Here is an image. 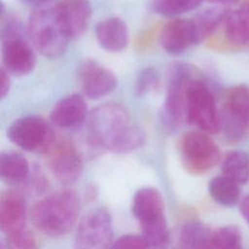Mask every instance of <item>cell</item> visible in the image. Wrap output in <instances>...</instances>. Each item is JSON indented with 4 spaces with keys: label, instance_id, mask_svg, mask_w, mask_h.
Listing matches in <instances>:
<instances>
[{
    "label": "cell",
    "instance_id": "6da1fadb",
    "mask_svg": "<svg viewBox=\"0 0 249 249\" xmlns=\"http://www.w3.org/2000/svg\"><path fill=\"white\" fill-rule=\"evenodd\" d=\"M81 200L73 190L53 193L36 201L30 209V218L36 230L51 237L66 234L80 215Z\"/></svg>",
    "mask_w": 249,
    "mask_h": 249
},
{
    "label": "cell",
    "instance_id": "7a4b0ae2",
    "mask_svg": "<svg viewBox=\"0 0 249 249\" xmlns=\"http://www.w3.org/2000/svg\"><path fill=\"white\" fill-rule=\"evenodd\" d=\"M26 31L34 48L50 58L60 56L70 40L61 24L56 3L53 2L34 8Z\"/></svg>",
    "mask_w": 249,
    "mask_h": 249
},
{
    "label": "cell",
    "instance_id": "3957f363",
    "mask_svg": "<svg viewBox=\"0 0 249 249\" xmlns=\"http://www.w3.org/2000/svg\"><path fill=\"white\" fill-rule=\"evenodd\" d=\"M131 211L141 226L142 236L151 247L158 249L170 240L163 199L157 189L144 187L137 190L132 198Z\"/></svg>",
    "mask_w": 249,
    "mask_h": 249
},
{
    "label": "cell",
    "instance_id": "277c9868",
    "mask_svg": "<svg viewBox=\"0 0 249 249\" xmlns=\"http://www.w3.org/2000/svg\"><path fill=\"white\" fill-rule=\"evenodd\" d=\"M3 67L16 76L29 74L36 63V55L26 41L21 23L15 18L7 19L1 28Z\"/></svg>",
    "mask_w": 249,
    "mask_h": 249
},
{
    "label": "cell",
    "instance_id": "5b68a950",
    "mask_svg": "<svg viewBox=\"0 0 249 249\" xmlns=\"http://www.w3.org/2000/svg\"><path fill=\"white\" fill-rule=\"evenodd\" d=\"M129 125L128 114L121 105L116 103L100 105L89 116L88 141L94 148L110 150Z\"/></svg>",
    "mask_w": 249,
    "mask_h": 249
},
{
    "label": "cell",
    "instance_id": "8992f818",
    "mask_svg": "<svg viewBox=\"0 0 249 249\" xmlns=\"http://www.w3.org/2000/svg\"><path fill=\"white\" fill-rule=\"evenodd\" d=\"M186 121L209 134L220 130V115L214 95L201 79L194 77L186 90Z\"/></svg>",
    "mask_w": 249,
    "mask_h": 249
},
{
    "label": "cell",
    "instance_id": "52a82bcc",
    "mask_svg": "<svg viewBox=\"0 0 249 249\" xmlns=\"http://www.w3.org/2000/svg\"><path fill=\"white\" fill-rule=\"evenodd\" d=\"M7 136L18 147L41 154H48L56 142L52 125L42 117L34 115L16 120L9 126Z\"/></svg>",
    "mask_w": 249,
    "mask_h": 249
},
{
    "label": "cell",
    "instance_id": "ba28073f",
    "mask_svg": "<svg viewBox=\"0 0 249 249\" xmlns=\"http://www.w3.org/2000/svg\"><path fill=\"white\" fill-rule=\"evenodd\" d=\"M194 74L195 69L184 63H176L170 68L161 111V121L169 129L177 128L186 120V90Z\"/></svg>",
    "mask_w": 249,
    "mask_h": 249
},
{
    "label": "cell",
    "instance_id": "9c48e42d",
    "mask_svg": "<svg viewBox=\"0 0 249 249\" xmlns=\"http://www.w3.org/2000/svg\"><path fill=\"white\" fill-rule=\"evenodd\" d=\"M179 150L185 168L193 174H201L220 160V150L203 131H187L179 140Z\"/></svg>",
    "mask_w": 249,
    "mask_h": 249
},
{
    "label": "cell",
    "instance_id": "30bf717a",
    "mask_svg": "<svg viewBox=\"0 0 249 249\" xmlns=\"http://www.w3.org/2000/svg\"><path fill=\"white\" fill-rule=\"evenodd\" d=\"M112 244L111 213L104 207L88 212L78 225L73 249H111Z\"/></svg>",
    "mask_w": 249,
    "mask_h": 249
},
{
    "label": "cell",
    "instance_id": "8fae6325",
    "mask_svg": "<svg viewBox=\"0 0 249 249\" xmlns=\"http://www.w3.org/2000/svg\"><path fill=\"white\" fill-rule=\"evenodd\" d=\"M48 154L50 170L59 183L71 185L80 178L83 172V160L70 142H55Z\"/></svg>",
    "mask_w": 249,
    "mask_h": 249
},
{
    "label": "cell",
    "instance_id": "7c38bea8",
    "mask_svg": "<svg viewBox=\"0 0 249 249\" xmlns=\"http://www.w3.org/2000/svg\"><path fill=\"white\" fill-rule=\"evenodd\" d=\"M78 79L83 94L90 99L103 97L117 87V78L114 73L92 59H86L81 63Z\"/></svg>",
    "mask_w": 249,
    "mask_h": 249
},
{
    "label": "cell",
    "instance_id": "4fadbf2b",
    "mask_svg": "<svg viewBox=\"0 0 249 249\" xmlns=\"http://www.w3.org/2000/svg\"><path fill=\"white\" fill-rule=\"evenodd\" d=\"M26 201L18 191L7 190L0 197V229L5 236L25 230Z\"/></svg>",
    "mask_w": 249,
    "mask_h": 249
},
{
    "label": "cell",
    "instance_id": "5bb4252c",
    "mask_svg": "<svg viewBox=\"0 0 249 249\" xmlns=\"http://www.w3.org/2000/svg\"><path fill=\"white\" fill-rule=\"evenodd\" d=\"M61 24L69 37L76 39L87 29L91 17L89 0H61L56 3Z\"/></svg>",
    "mask_w": 249,
    "mask_h": 249
},
{
    "label": "cell",
    "instance_id": "9a60e30c",
    "mask_svg": "<svg viewBox=\"0 0 249 249\" xmlns=\"http://www.w3.org/2000/svg\"><path fill=\"white\" fill-rule=\"evenodd\" d=\"M88 107L83 96L70 94L58 100L53 107L50 119L52 123L63 129L80 126L87 118Z\"/></svg>",
    "mask_w": 249,
    "mask_h": 249
},
{
    "label": "cell",
    "instance_id": "2e32d148",
    "mask_svg": "<svg viewBox=\"0 0 249 249\" xmlns=\"http://www.w3.org/2000/svg\"><path fill=\"white\" fill-rule=\"evenodd\" d=\"M162 49L170 54H180L196 44L191 20L175 18L164 24L160 34Z\"/></svg>",
    "mask_w": 249,
    "mask_h": 249
},
{
    "label": "cell",
    "instance_id": "e0dca14e",
    "mask_svg": "<svg viewBox=\"0 0 249 249\" xmlns=\"http://www.w3.org/2000/svg\"><path fill=\"white\" fill-rule=\"evenodd\" d=\"M95 36L99 45L111 53L122 52L128 43L126 24L119 18H109L99 21L95 27Z\"/></svg>",
    "mask_w": 249,
    "mask_h": 249
},
{
    "label": "cell",
    "instance_id": "ac0fdd59",
    "mask_svg": "<svg viewBox=\"0 0 249 249\" xmlns=\"http://www.w3.org/2000/svg\"><path fill=\"white\" fill-rule=\"evenodd\" d=\"M0 177L10 185L27 183L30 177V166L27 160L15 151L1 152Z\"/></svg>",
    "mask_w": 249,
    "mask_h": 249
},
{
    "label": "cell",
    "instance_id": "d6986e66",
    "mask_svg": "<svg viewBox=\"0 0 249 249\" xmlns=\"http://www.w3.org/2000/svg\"><path fill=\"white\" fill-rule=\"evenodd\" d=\"M229 10L220 7L209 8L196 14L191 20L195 42L198 44L210 36L216 28L225 21Z\"/></svg>",
    "mask_w": 249,
    "mask_h": 249
},
{
    "label": "cell",
    "instance_id": "ffe728a7",
    "mask_svg": "<svg viewBox=\"0 0 249 249\" xmlns=\"http://www.w3.org/2000/svg\"><path fill=\"white\" fill-rule=\"evenodd\" d=\"M220 115V130L231 142L240 141L245 137L249 126V118L238 110L225 103Z\"/></svg>",
    "mask_w": 249,
    "mask_h": 249
},
{
    "label": "cell",
    "instance_id": "44dd1931",
    "mask_svg": "<svg viewBox=\"0 0 249 249\" xmlns=\"http://www.w3.org/2000/svg\"><path fill=\"white\" fill-rule=\"evenodd\" d=\"M225 34L233 44L242 45L249 41V5L244 4L230 11L225 19Z\"/></svg>",
    "mask_w": 249,
    "mask_h": 249
},
{
    "label": "cell",
    "instance_id": "7402d4cb",
    "mask_svg": "<svg viewBox=\"0 0 249 249\" xmlns=\"http://www.w3.org/2000/svg\"><path fill=\"white\" fill-rule=\"evenodd\" d=\"M208 192L218 204L225 207L236 205L241 194L239 184L225 175L213 177L208 184Z\"/></svg>",
    "mask_w": 249,
    "mask_h": 249
},
{
    "label": "cell",
    "instance_id": "603a6c76",
    "mask_svg": "<svg viewBox=\"0 0 249 249\" xmlns=\"http://www.w3.org/2000/svg\"><path fill=\"white\" fill-rule=\"evenodd\" d=\"M211 231L201 223H189L179 229L174 241L182 249H206Z\"/></svg>",
    "mask_w": 249,
    "mask_h": 249
},
{
    "label": "cell",
    "instance_id": "cb8c5ba5",
    "mask_svg": "<svg viewBox=\"0 0 249 249\" xmlns=\"http://www.w3.org/2000/svg\"><path fill=\"white\" fill-rule=\"evenodd\" d=\"M223 175L238 184L249 181V156L241 151L229 152L221 166Z\"/></svg>",
    "mask_w": 249,
    "mask_h": 249
},
{
    "label": "cell",
    "instance_id": "d4e9b609",
    "mask_svg": "<svg viewBox=\"0 0 249 249\" xmlns=\"http://www.w3.org/2000/svg\"><path fill=\"white\" fill-rule=\"evenodd\" d=\"M206 249H242V235L239 228L228 225L212 231Z\"/></svg>",
    "mask_w": 249,
    "mask_h": 249
},
{
    "label": "cell",
    "instance_id": "484cf974",
    "mask_svg": "<svg viewBox=\"0 0 249 249\" xmlns=\"http://www.w3.org/2000/svg\"><path fill=\"white\" fill-rule=\"evenodd\" d=\"M203 0H153V10L166 17L181 15L196 9Z\"/></svg>",
    "mask_w": 249,
    "mask_h": 249
},
{
    "label": "cell",
    "instance_id": "4316f807",
    "mask_svg": "<svg viewBox=\"0 0 249 249\" xmlns=\"http://www.w3.org/2000/svg\"><path fill=\"white\" fill-rule=\"evenodd\" d=\"M226 103L249 118V88L246 85L234 87L230 91Z\"/></svg>",
    "mask_w": 249,
    "mask_h": 249
},
{
    "label": "cell",
    "instance_id": "83f0119b",
    "mask_svg": "<svg viewBox=\"0 0 249 249\" xmlns=\"http://www.w3.org/2000/svg\"><path fill=\"white\" fill-rule=\"evenodd\" d=\"M159 82V74L153 67H146L138 74L134 85L135 94L142 96L153 89Z\"/></svg>",
    "mask_w": 249,
    "mask_h": 249
},
{
    "label": "cell",
    "instance_id": "f1b7e54d",
    "mask_svg": "<svg viewBox=\"0 0 249 249\" xmlns=\"http://www.w3.org/2000/svg\"><path fill=\"white\" fill-rule=\"evenodd\" d=\"M10 249H38V244L35 236L27 229L5 236Z\"/></svg>",
    "mask_w": 249,
    "mask_h": 249
},
{
    "label": "cell",
    "instance_id": "f546056e",
    "mask_svg": "<svg viewBox=\"0 0 249 249\" xmlns=\"http://www.w3.org/2000/svg\"><path fill=\"white\" fill-rule=\"evenodd\" d=\"M150 247L142 235L124 234L113 242L111 249H150Z\"/></svg>",
    "mask_w": 249,
    "mask_h": 249
},
{
    "label": "cell",
    "instance_id": "4dcf8cb0",
    "mask_svg": "<svg viewBox=\"0 0 249 249\" xmlns=\"http://www.w3.org/2000/svg\"><path fill=\"white\" fill-rule=\"evenodd\" d=\"M11 88V78L10 73L2 66L0 69V96L4 98L10 90Z\"/></svg>",
    "mask_w": 249,
    "mask_h": 249
},
{
    "label": "cell",
    "instance_id": "1f68e13d",
    "mask_svg": "<svg viewBox=\"0 0 249 249\" xmlns=\"http://www.w3.org/2000/svg\"><path fill=\"white\" fill-rule=\"evenodd\" d=\"M239 211L249 225V195L244 196L239 202Z\"/></svg>",
    "mask_w": 249,
    "mask_h": 249
},
{
    "label": "cell",
    "instance_id": "d6a6232c",
    "mask_svg": "<svg viewBox=\"0 0 249 249\" xmlns=\"http://www.w3.org/2000/svg\"><path fill=\"white\" fill-rule=\"evenodd\" d=\"M21 1L26 3V4L34 6V8H37V7H40V6H44L46 4L53 2V0H21Z\"/></svg>",
    "mask_w": 249,
    "mask_h": 249
},
{
    "label": "cell",
    "instance_id": "836d02e7",
    "mask_svg": "<svg viewBox=\"0 0 249 249\" xmlns=\"http://www.w3.org/2000/svg\"><path fill=\"white\" fill-rule=\"evenodd\" d=\"M158 249H182V248L174 240H172L170 238V240L166 244H164L163 246H161V247H160Z\"/></svg>",
    "mask_w": 249,
    "mask_h": 249
},
{
    "label": "cell",
    "instance_id": "e575fe53",
    "mask_svg": "<svg viewBox=\"0 0 249 249\" xmlns=\"http://www.w3.org/2000/svg\"><path fill=\"white\" fill-rule=\"evenodd\" d=\"M211 3L221 4V5H234L239 2V0H206Z\"/></svg>",
    "mask_w": 249,
    "mask_h": 249
}]
</instances>
